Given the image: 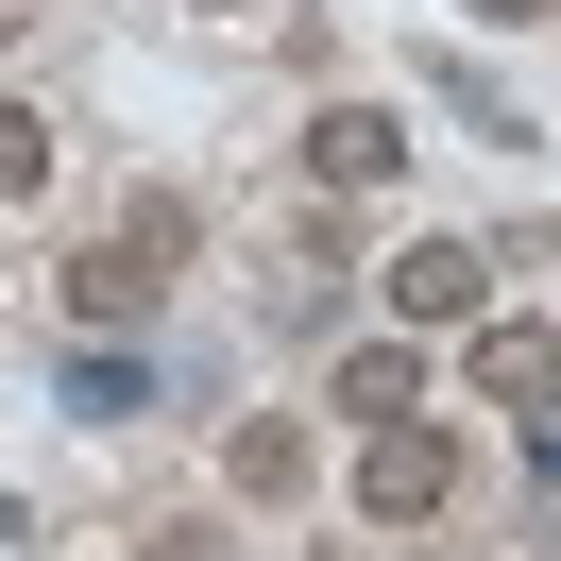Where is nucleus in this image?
<instances>
[{"mask_svg":"<svg viewBox=\"0 0 561 561\" xmlns=\"http://www.w3.org/2000/svg\"><path fill=\"white\" fill-rule=\"evenodd\" d=\"M357 511H375V527H443V511H459V443H443V425H375Z\"/></svg>","mask_w":561,"mask_h":561,"instance_id":"f257e3e1","label":"nucleus"},{"mask_svg":"<svg viewBox=\"0 0 561 561\" xmlns=\"http://www.w3.org/2000/svg\"><path fill=\"white\" fill-rule=\"evenodd\" d=\"M375 289H391V323H409V341H425V323H493V255H477V239H409Z\"/></svg>","mask_w":561,"mask_h":561,"instance_id":"f03ea898","label":"nucleus"},{"mask_svg":"<svg viewBox=\"0 0 561 561\" xmlns=\"http://www.w3.org/2000/svg\"><path fill=\"white\" fill-rule=\"evenodd\" d=\"M459 375H477L493 409H545V391H561V323H511V307L459 323Z\"/></svg>","mask_w":561,"mask_h":561,"instance_id":"7ed1b4c3","label":"nucleus"},{"mask_svg":"<svg viewBox=\"0 0 561 561\" xmlns=\"http://www.w3.org/2000/svg\"><path fill=\"white\" fill-rule=\"evenodd\" d=\"M307 171L323 187H391V171H409V119H391V103H323L307 119Z\"/></svg>","mask_w":561,"mask_h":561,"instance_id":"20e7f679","label":"nucleus"},{"mask_svg":"<svg viewBox=\"0 0 561 561\" xmlns=\"http://www.w3.org/2000/svg\"><path fill=\"white\" fill-rule=\"evenodd\" d=\"M153 289H171V255H137V239L69 255V323H85V341H119V323H153Z\"/></svg>","mask_w":561,"mask_h":561,"instance_id":"39448f33","label":"nucleus"},{"mask_svg":"<svg viewBox=\"0 0 561 561\" xmlns=\"http://www.w3.org/2000/svg\"><path fill=\"white\" fill-rule=\"evenodd\" d=\"M323 391H341V409H375V425H409V409H425V341H357Z\"/></svg>","mask_w":561,"mask_h":561,"instance_id":"423d86ee","label":"nucleus"},{"mask_svg":"<svg viewBox=\"0 0 561 561\" xmlns=\"http://www.w3.org/2000/svg\"><path fill=\"white\" fill-rule=\"evenodd\" d=\"M69 409H85V425H137V409H153V357H137V341H85V357H69Z\"/></svg>","mask_w":561,"mask_h":561,"instance_id":"0eeeda50","label":"nucleus"},{"mask_svg":"<svg viewBox=\"0 0 561 561\" xmlns=\"http://www.w3.org/2000/svg\"><path fill=\"white\" fill-rule=\"evenodd\" d=\"M221 477H239L255 511H289V493H307V425H239V443H221Z\"/></svg>","mask_w":561,"mask_h":561,"instance_id":"6e6552de","label":"nucleus"},{"mask_svg":"<svg viewBox=\"0 0 561 561\" xmlns=\"http://www.w3.org/2000/svg\"><path fill=\"white\" fill-rule=\"evenodd\" d=\"M425 85H443V119H459V137H493V153H527V119H511V85H493V69H459V51H443V69H425Z\"/></svg>","mask_w":561,"mask_h":561,"instance_id":"1a4fd4ad","label":"nucleus"},{"mask_svg":"<svg viewBox=\"0 0 561 561\" xmlns=\"http://www.w3.org/2000/svg\"><path fill=\"white\" fill-rule=\"evenodd\" d=\"M35 187H51V119H35V103H0V205H35Z\"/></svg>","mask_w":561,"mask_h":561,"instance_id":"9d476101","label":"nucleus"},{"mask_svg":"<svg viewBox=\"0 0 561 561\" xmlns=\"http://www.w3.org/2000/svg\"><path fill=\"white\" fill-rule=\"evenodd\" d=\"M477 18H561V0H477Z\"/></svg>","mask_w":561,"mask_h":561,"instance_id":"9b49d317","label":"nucleus"}]
</instances>
